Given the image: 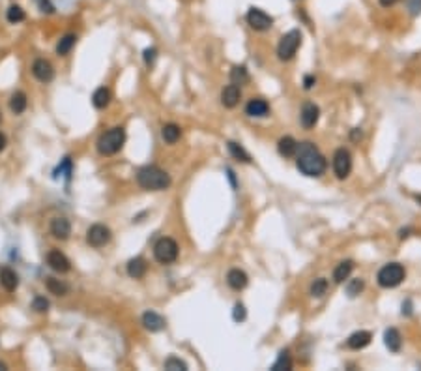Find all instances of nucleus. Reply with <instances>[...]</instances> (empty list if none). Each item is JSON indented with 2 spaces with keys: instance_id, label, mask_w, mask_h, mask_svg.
<instances>
[{
  "instance_id": "obj_1",
  "label": "nucleus",
  "mask_w": 421,
  "mask_h": 371,
  "mask_svg": "<svg viewBox=\"0 0 421 371\" xmlns=\"http://www.w3.org/2000/svg\"><path fill=\"white\" fill-rule=\"evenodd\" d=\"M296 165L305 176H320V174H324L328 163H326V158L320 154V150L313 143L305 141L302 145H298Z\"/></svg>"
},
{
  "instance_id": "obj_2",
  "label": "nucleus",
  "mask_w": 421,
  "mask_h": 371,
  "mask_svg": "<svg viewBox=\"0 0 421 371\" xmlns=\"http://www.w3.org/2000/svg\"><path fill=\"white\" fill-rule=\"evenodd\" d=\"M137 182L146 192H161V190H167L171 186V176H169V172L159 169V167L146 165L143 169H138Z\"/></svg>"
},
{
  "instance_id": "obj_3",
  "label": "nucleus",
  "mask_w": 421,
  "mask_h": 371,
  "mask_svg": "<svg viewBox=\"0 0 421 371\" xmlns=\"http://www.w3.org/2000/svg\"><path fill=\"white\" fill-rule=\"evenodd\" d=\"M125 143V132L122 126L111 128L107 130L105 133L99 135L98 143H96V148L101 156H112L122 150V146Z\"/></svg>"
},
{
  "instance_id": "obj_4",
  "label": "nucleus",
  "mask_w": 421,
  "mask_h": 371,
  "mask_svg": "<svg viewBox=\"0 0 421 371\" xmlns=\"http://www.w3.org/2000/svg\"><path fill=\"white\" fill-rule=\"evenodd\" d=\"M406 278V272H404V266L399 265V263H389V265H384L378 270V285L384 287V289H393V287L401 285L402 281Z\"/></svg>"
},
{
  "instance_id": "obj_5",
  "label": "nucleus",
  "mask_w": 421,
  "mask_h": 371,
  "mask_svg": "<svg viewBox=\"0 0 421 371\" xmlns=\"http://www.w3.org/2000/svg\"><path fill=\"white\" fill-rule=\"evenodd\" d=\"M178 244L172 238H159L154 245V257L158 261L159 265H171L178 259Z\"/></svg>"
},
{
  "instance_id": "obj_6",
  "label": "nucleus",
  "mask_w": 421,
  "mask_h": 371,
  "mask_svg": "<svg viewBox=\"0 0 421 371\" xmlns=\"http://www.w3.org/2000/svg\"><path fill=\"white\" fill-rule=\"evenodd\" d=\"M300 45H302V32L300 30H290L279 41V45H277V56L281 60L294 58V54L298 53Z\"/></svg>"
},
{
  "instance_id": "obj_7",
  "label": "nucleus",
  "mask_w": 421,
  "mask_h": 371,
  "mask_svg": "<svg viewBox=\"0 0 421 371\" xmlns=\"http://www.w3.org/2000/svg\"><path fill=\"white\" fill-rule=\"evenodd\" d=\"M247 25H249L253 30H257V32H264V30L271 28V25H273V17L268 15L264 10H260V8H249V12H247Z\"/></svg>"
},
{
  "instance_id": "obj_8",
  "label": "nucleus",
  "mask_w": 421,
  "mask_h": 371,
  "mask_svg": "<svg viewBox=\"0 0 421 371\" xmlns=\"http://www.w3.org/2000/svg\"><path fill=\"white\" fill-rule=\"evenodd\" d=\"M111 229L107 225H101V223H96L92 225L88 231H86V242L92 245V248H103L111 242Z\"/></svg>"
},
{
  "instance_id": "obj_9",
  "label": "nucleus",
  "mask_w": 421,
  "mask_h": 371,
  "mask_svg": "<svg viewBox=\"0 0 421 371\" xmlns=\"http://www.w3.org/2000/svg\"><path fill=\"white\" fill-rule=\"evenodd\" d=\"M333 171H335L337 178H346L350 174V171H352V156H350L348 150L339 148L333 154Z\"/></svg>"
},
{
  "instance_id": "obj_10",
  "label": "nucleus",
  "mask_w": 421,
  "mask_h": 371,
  "mask_svg": "<svg viewBox=\"0 0 421 371\" xmlns=\"http://www.w3.org/2000/svg\"><path fill=\"white\" fill-rule=\"evenodd\" d=\"M32 75L36 77V79L40 81V83H51L54 77V68L53 64L49 62V60L45 58H38L34 60L32 64Z\"/></svg>"
},
{
  "instance_id": "obj_11",
  "label": "nucleus",
  "mask_w": 421,
  "mask_h": 371,
  "mask_svg": "<svg viewBox=\"0 0 421 371\" xmlns=\"http://www.w3.org/2000/svg\"><path fill=\"white\" fill-rule=\"evenodd\" d=\"M47 265L51 266L54 272H60V274H66V272H69V268H72L69 259H67L62 252H58V250H53V252L47 253Z\"/></svg>"
},
{
  "instance_id": "obj_12",
  "label": "nucleus",
  "mask_w": 421,
  "mask_h": 371,
  "mask_svg": "<svg viewBox=\"0 0 421 371\" xmlns=\"http://www.w3.org/2000/svg\"><path fill=\"white\" fill-rule=\"evenodd\" d=\"M318 116H320V109H318L315 103L307 101V103L302 107V113H300V122H302V126L305 128V130H311V128L316 126V122H318Z\"/></svg>"
},
{
  "instance_id": "obj_13",
  "label": "nucleus",
  "mask_w": 421,
  "mask_h": 371,
  "mask_svg": "<svg viewBox=\"0 0 421 371\" xmlns=\"http://www.w3.org/2000/svg\"><path fill=\"white\" fill-rule=\"evenodd\" d=\"M245 113L249 114V116H255V118H264V116H268V113H270V105L262 98H253L245 105Z\"/></svg>"
},
{
  "instance_id": "obj_14",
  "label": "nucleus",
  "mask_w": 421,
  "mask_h": 371,
  "mask_svg": "<svg viewBox=\"0 0 421 371\" xmlns=\"http://www.w3.org/2000/svg\"><path fill=\"white\" fill-rule=\"evenodd\" d=\"M240 98H242V90H240V86L238 85H229L223 88V92H221V103H223L225 107H229V109H232V107H236L238 103H240Z\"/></svg>"
},
{
  "instance_id": "obj_15",
  "label": "nucleus",
  "mask_w": 421,
  "mask_h": 371,
  "mask_svg": "<svg viewBox=\"0 0 421 371\" xmlns=\"http://www.w3.org/2000/svg\"><path fill=\"white\" fill-rule=\"evenodd\" d=\"M51 234L58 240H67L72 234V223L66 218H54L51 221Z\"/></svg>"
},
{
  "instance_id": "obj_16",
  "label": "nucleus",
  "mask_w": 421,
  "mask_h": 371,
  "mask_svg": "<svg viewBox=\"0 0 421 371\" xmlns=\"http://www.w3.org/2000/svg\"><path fill=\"white\" fill-rule=\"evenodd\" d=\"M143 325H145L146 330L150 332H161L167 326V321H165L159 313L156 312H146L143 315Z\"/></svg>"
},
{
  "instance_id": "obj_17",
  "label": "nucleus",
  "mask_w": 421,
  "mask_h": 371,
  "mask_svg": "<svg viewBox=\"0 0 421 371\" xmlns=\"http://www.w3.org/2000/svg\"><path fill=\"white\" fill-rule=\"evenodd\" d=\"M0 285L4 287L8 292H14L19 287V276L12 268L4 266V268H0Z\"/></svg>"
},
{
  "instance_id": "obj_18",
  "label": "nucleus",
  "mask_w": 421,
  "mask_h": 371,
  "mask_svg": "<svg viewBox=\"0 0 421 371\" xmlns=\"http://www.w3.org/2000/svg\"><path fill=\"white\" fill-rule=\"evenodd\" d=\"M247 274H245L244 270H240V268H232L229 274H227V283H229V287L231 289H234V291H242V289H245V285H247Z\"/></svg>"
},
{
  "instance_id": "obj_19",
  "label": "nucleus",
  "mask_w": 421,
  "mask_h": 371,
  "mask_svg": "<svg viewBox=\"0 0 421 371\" xmlns=\"http://www.w3.org/2000/svg\"><path fill=\"white\" fill-rule=\"evenodd\" d=\"M371 339H373L371 332L360 330V332H354V334L350 336L346 345H348L350 349H354V351H360V349H363V347H367V345L371 343Z\"/></svg>"
},
{
  "instance_id": "obj_20",
  "label": "nucleus",
  "mask_w": 421,
  "mask_h": 371,
  "mask_svg": "<svg viewBox=\"0 0 421 371\" xmlns=\"http://www.w3.org/2000/svg\"><path fill=\"white\" fill-rule=\"evenodd\" d=\"M146 270H148V265H146V261L143 257H135L127 263V274H129V278H133V279L145 278Z\"/></svg>"
},
{
  "instance_id": "obj_21",
  "label": "nucleus",
  "mask_w": 421,
  "mask_h": 371,
  "mask_svg": "<svg viewBox=\"0 0 421 371\" xmlns=\"http://www.w3.org/2000/svg\"><path fill=\"white\" fill-rule=\"evenodd\" d=\"M277 150H279V154H281L283 158H292V156H296V152H298L296 139L290 137V135H287L283 139H279V143H277Z\"/></svg>"
},
{
  "instance_id": "obj_22",
  "label": "nucleus",
  "mask_w": 421,
  "mask_h": 371,
  "mask_svg": "<svg viewBox=\"0 0 421 371\" xmlns=\"http://www.w3.org/2000/svg\"><path fill=\"white\" fill-rule=\"evenodd\" d=\"M384 343L391 352H399L402 345V338L397 328H388L386 334H384Z\"/></svg>"
},
{
  "instance_id": "obj_23",
  "label": "nucleus",
  "mask_w": 421,
  "mask_h": 371,
  "mask_svg": "<svg viewBox=\"0 0 421 371\" xmlns=\"http://www.w3.org/2000/svg\"><path fill=\"white\" fill-rule=\"evenodd\" d=\"M354 270V263L352 261H342L337 265V268L333 270V281L335 283H342L344 279H348V276Z\"/></svg>"
},
{
  "instance_id": "obj_24",
  "label": "nucleus",
  "mask_w": 421,
  "mask_h": 371,
  "mask_svg": "<svg viewBox=\"0 0 421 371\" xmlns=\"http://www.w3.org/2000/svg\"><path fill=\"white\" fill-rule=\"evenodd\" d=\"M92 103L96 109H105L111 103V90L105 88V86H99L92 96Z\"/></svg>"
},
{
  "instance_id": "obj_25",
  "label": "nucleus",
  "mask_w": 421,
  "mask_h": 371,
  "mask_svg": "<svg viewBox=\"0 0 421 371\" xmlns=\"http://www.w3.org/2000/svg\"><path fill=\"white\" fill-rule=\"evenodd\" d=\"M77 43V36L75 34H66L64 38H60V41L56 43V54L60 56H66V54L72 53V49Z\"/></svg>"
},
{
  "instance_id": "obj_26",
  "label": "nucleus",
  "mask_w": 421,
  "mask_h": 371,
  "mask_svg": "<svg viewBox=\"0 0 421 371\" xmlns=\"http://www.w3.org/2000/svg\"><path fill=\"white\" fill-rule=\"evenodd\" d=\"M161 137H163L165 143L174 145V143H178L180 137H182V130H180V126H176V124H165L163 130H161Z\"/></svg>"
},
{
  "instance_id": "obj_27",
  "label": "nucleus",
  "mask_w": 421,
  "mask_h": 371,
  "mask_svg": "<svg viewBox=\"0 0 421 371\" xmlns=\"http://www.w3.org/2000/svg\"><path fill=\"white\" fill-rule=\"evenodd\" d=\"M28 100H27V94L25 92H15L10 100V109L14 111L15 114H21L27 111Z\"/></svg>"
},
{
  "instance_id": "obj_28",
  "label": "nucleus",
  "mask_w": 421,
  "mask_h": 371,
  "mask_svg": "<svg viewBox=\"0 0 421 371\" xmlns=\"http://www.w3.org/2000/svg\"><path fill=\"white\" fill-rule=\"evenodd\" d=\"M45 285H47V289H49V292H51V294H56V296H64V294H67V291H69V287H67L64 281L54 279V278H47Z\"/></svg>"
},
{
  "instance_id": "obj_29",
  "label": "nucleus",
  "mask_w": 421,
  "mask_h": 371,
  "mask_svg": "<svg viewBox=\"0 0 421 371\" xmlns=\"http://www.w3.org/2000/svg\"><path fill=\"white\" fill-rule=\"evenodd\" d=\"M6 19H8V23L17 25V23H21V21L25 19V10L21 6H10L6 12Z\"/></svg>"
},
{
  "instance_id": "obj_30",
  "label": "nucleus",
  "mask_w": 421,
  "mask_h": 371,
  "mask_svg": "<svg viewBox=\"0 0 421 371\" xmlns=\"http://www.w3.org/2000/svg\"><path fill=\"white\" fill-rule=\"evenodd\" d=\"M231 79L234 85H245L249 81V75H247V70L244 66H236L232 68L231 72Z\"/></svg>"
},
{
  "instance_id": "obj_31",
  "label": "nucleus",
  "mask_w": 421,
  "mask_h": 371,
  "mask_svg": "<svg viewBox=\"0 0 421 371\" xmlns=\"http://www.w3.org/2000/svg\"><path fill=\"white\" fill-rule=\"evenodd\" d=\"M229 150H231V154L238 159V161H244V163H249L251 161L249 154L245 152L244 146H240L238 143H232L231 141V143H229Z\"/></svg>"
},
{
  "instance_id": "obj_32",
  "label": "nucleus",
  "mask_w": 421,
  "mask_h": 371,
  "mask_svg": "<svg viewBox=\"0 0 421 371\" xmlns=\"http://www.w3.org/2000/svg\"><path fill=\"white\" fill-rule=\"evenodd\" d=\"M271 369L273 371H281V369H292V360H290V354L287 351L279 352V358H277V362L273 365H271Z\"/></svg>"
},
{
  "instance_id": "obj_33",
  "label": "nucleus",
  "mask_w": 421,
  "mask_h": 371,
  "mask_svg": "<svg viewBox=\"0 0 421 371\" xmlns=\"http://www.w3.org/2000/svg\"><path fill=\"white\" fill-rule=\"evenodd\" d=\"M328 292V279H315L313 281V285H311V294L313 296H316V298H320V296H324Z\"/></svg>"
},
{
  "instance_id": "obj_34",
  "label": "nucleus",
  "mask_w": 421,
  "mask_h": 371,
  "mask_svg": "<svg viewBox=\"0 0 421 371\" xmlns=\"http://www.w3.org/2000/svg\"><path fill=\"white\" fill-rule=\"evenodd\" d=\"M165 369H169V371H185L187 369V364H185L184 360H180V358H176V356H171L167 362H165Z\"/></svg>"
},
{
  "instance_id": "obj_35",
  "label": "nucleus",
  "mask_w": 421,
  "mask_h": 371,
  "mask_svg": "<svg viewBox=\"0 0 421 371\" xmlns=\"http://www.w3.org/2000/svg\"><path fill=\"white\" fill-rule=\"evenodd\" d=\"M363 287L365 285H363L362 279H350L348 283H346V294L354 298V296H358V294L363 291Z\"/></svg>"
},
{
  "instance_id": "obj_36",
  "label": "nucleus",
  "mask_w": 421,
  "mask_h": 371,
  "mask_svg": "<svg viewBox=\"0 0 421 371\" xmlns=\"http://www.w3.org/2000/svg\"><path fill=\"white\" fill-rule=\"evenodd\" d=\"M47 307H49V300L45 298V296H36L32 302V310H36V312H47Z\"/></svg>"
},
{
  "instance_id": "obj_37",
  "label": "nucleus",
  "mask_w": 421,
  "mask_h": 371,
  "mask_svg": "<svg viewBox=\"0 0 421 371\" xmlns=\"http://www.w3.org/2000/svg\"><path fill=\"white\" fill-rule=\"evenodd\" d=\"M245 317H247V312H245V305H244V304H236V305H234V312H232V319H234L236 323H242V321H245Z\"/></svg>"
},
{
  "instance_id": "obj_38",
  "label": "nucleus",
  "mask_w": 421,
  "mask_h": 371,
  "mask_svg": "<svg viewBox=\"0 0 421 371\" xmlns=\"http://www.w3.org/2000/svg\"><path fill=\"white\" fill-rule=\"evenodd\" d=\"M406 2L408 12L412 15H419L421 14V0H404Z\"/></svg>"
},
{
  "instance_id": "obj_39",
  "label": "nucleus",
  "mask_w": 421,
  "mask_h": 371,
  "mask_svg": "<svg viewBox=\"0 0 421 371\" xmlns=\"http://www.w3.org/2000/svg\"><path fill=\"white\" fill-rule=\"evenodd\" d=\"M156 54H158V51L152 47V49H146L145 51V60H146V64H152L154 60H156Z\"/></svg>"
},
{
  "instance_id": "obj_40",
  "label": "nucleus",
  "mask_w": 421,
  "mask_h": 371,
  "mask_svg": "<svg viewBox=\"0 0 421 371\" xmlns=\"http://www.w3.org/2000/svg\"><path fill=\"white\" fill-rule=\"evenodd\" d=\"M315 83H316V79L313 77V75H307V77L303 79V86H305L307 90H309V88H313V85H315Z\"/></svg>"
},
{
  "instance_id": "obj_41",
  "label": "nucleus",
  "mask_w": 421,
  "mask_h": 371,
  "mask_svg": "<svg viewBox=\"0 0 421 371\" xmlns=\"http://www.w3.org/2000/svg\"><path fill=\"white\" fill-rule=\"evenodd\" d=\"M378 2H380L382 8H391L395 2H397V0H378Z\"/></svg>"
},
{
  "instance_id": "obj_42",
  "label": "nucleus",
  "mask_w": 421,
  "mask_h": 371,
  "mask_svg": "<svg viewBox=\"0 0 421 371\" xmlns=\"http://www.w3.org/2000/svg\"><path fill=\"white\" fill-rule=\"evenodd\" d=\"M6 145H8V141H6V135L4 133H0V152L6 148Z\"/></svg>"
},
{
  "instance_id": "obj_43",
  "label": "nucleus",
  "mask_w": 421,
  "mask_h": 371,
  "mask_svg": "<svg viewBox=\"0 0 421 371\" xmlns=\"http://www.w3.org/2000/svg\"><path fill=\"white\" fill-rule=\"evenodd\" d=\"M0 369H6V364H2V362H0Z\"/></svg>"
},
{
  "instance_id": "obj_44",
  "label": "nucleus",
  "mask_w": 421,
  "mask_h": 371,
  "mask_svg": "<svg viewBox=\"0 0 421 371\" xmlns=\"http://www.w3.org/2000/svg\"><path fill=\"white\" fill-rule=\"evenodd\" d=\"M0 122H2V111H0Z\"/></svg>"
}]
</instances>
